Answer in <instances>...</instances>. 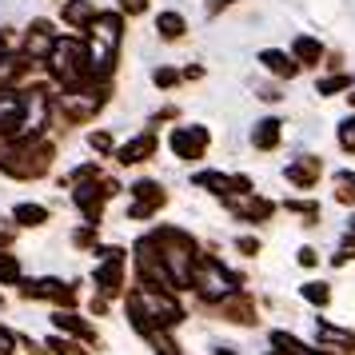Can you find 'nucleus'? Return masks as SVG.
<instances>
[{
  "label": "nucleus",
  "mask_w": 355,
  "mask_h": 355,
  "mask_svg": "<svg viewBox=\"0 0 355 355\" xmlns=\"http://www.w3.org/2000/svg\"><path fill=\"white\" fill-rule=\"evenodd\" d=\"M49 164H52V148L44 140H33V136H24V140H17V148L0 152V172H8V176H17V180L44 176Z\"/></svg>",
  "instance_id": "1"
},
{
  "label": "nucleus",
  "mask_w": 355,
  "mask_h": 355,
  "mask_svg": "<svg viewBox=\"0 0 355 355\" xmlns=\"http://www.w3.org/2000/svg\"><path fill=\"white\" fill-rule=\"evenodd\" d=\"M52 72H56V80L64 84V92H76L84 84L92 80V64H88V49H84L80 40H56L52 44Z\"/></svg>",
  "instance_id": "2"
},
{
  "label": "nucleus",
  "mask_w": 355,
  "mask_h": 355,
  "mask_svg": "<svg viewBox=\"0 0 355 355\" xmlns=\"http://www.w3.org/2000/svg\"><path fill=\"white\" fill-rule=\"evenodd\" d=\"M92 49H88V64H92V76H108L116 64V49H120V17H96L92 24Z\"/></svg>",
  "instance_id": "3"
},
{
  "label": "nucleus",
  "mask_w": 355,
  "mask_h": 355,
  "mask_svg": "<svg viewBox=\"0 0 355 355\" xmlns=\"http://www.w3.org/2000/svg\"><path fill=\"white\" fill-rule=\"evenodd\" d=\"M192 288L208 300V304H224L227 295H236L240 291V279L232 272H224V263L220 259H204L200 268L192 272Z\"/></svg>",
  "instance_id": "4"
},
{
  "label": "nucleus",
  "mask_w": 355,
  "mask_h": 355,
  "mask_svg": "<svg viewBox=\"0 0 355 355\" xmlns=\"http://www.w3.org/2000/svg\"><path fill=\"white\" fill-rule=\"evenodd\" d=\"M204 148H208V128H200V124H184V128L172 132V152H176L180 160H200Z\"/></svg>",
  "instance_id": "5"
},
{
  "label": "nucleus",
  "mask_w": 355,
  "mask_h": 355,
  "mask_svg": "<svg viewBox=\"0 0 355 355\" xmlns=\"http://www.w3.org/2000/svg\"><path fill=\"white\" fill-rule=\"evenodd\" d=\"M164 204V192L160 184H152V180H140V184H132V208H128V220H148L152 211Z\"/></svg>",
  "instance_id": "6"
},
{
  "label": "nucleus",
  "mask_w": 355,
  "mask_h": 355,
  "mask_svg": "<svg viewBox=\"0 0 355 355\" xmlns=\"http://www.w3.org/2000/svg\"><path fill=\"white\" fill-rule=\"evenodd\" d=\"M20 291H24L28 300H56V304H72V300H76V291L64 288L60 279H28Z\"/></svg>",
  "instance_id": "7"
},
{
  "label": "nucleus",
  "mask_w": 355,
  "mask_h": 355,
  "mask_svg": "<svg viewBox=\"0 0 355 355\" xmlns=\"http://www.w3.org/2000/svg\"><path fill=\"white\" fill-rule=\"evenodd\" d=\"M24 104H28V100L17 96V92H0V132H4V136H12L17 124L24 120Z\"/></svg>",
  "instance_id": "8"
},
{
  "label": "nucleus",
  "mask_w": 355,
  "mask_h": 355,
  "mask_svg": "<svg viewBox=\"0 0 355 355\" xmlns=\"http://www.w3.org/2000/svg\"><path fill=\"white\" fill-rule=\"evenodd\" d=\"M152 152H156V136L144 132V136H136V140H128V144L120 148V152H116V160H120V164H140V160H148Z\"/></svg>",
  "instance_id": "9"
},
{
  "label": "nucleus",
  "mask_w": 355,
  "mask_h": 355,
  "mask_svg": "<svg viewBox=\"0 0 355 355\" xmlns=\"http://www.w3.org/2000/svg\"><path fill=\"white\" fill-rule=\"evenodd\" d=\"M288 180L295 188H311V184L320 180V160H315V156H304V160L288 164Z\"/></svg>",
  "instance_id": "10"
},
{
  "label": "nucleus",
  "mask_w": 355,
  "mask_h": 355,
  "mask_svg": "<svg viewBox=\"0 0 355 355\" xmlns=\"http://www.w3.org/2000/svg\"><path fill=\"white\" fill-rule=\"evenodd\" d=\"M64 20L76 24V28H88L96 20V4L92 0H72V4H64Z\"/></svg>",
  "instance_id": "11"
},
{
  "label": "nucleus",
  "mask_w": 355,
  "mask_h": 355,
  "mask_svg": "<svg viewBox=\"0 0 355 355\" xmlns=\"http://www.w3.org/2000/svg\"><path fill=\"white\" fill-rule=\"evenodd\" d=\"M252 144H256L259 152H268V148L279 144V120H259L256 132H252Z\"/></svg>",
  "instance_id": "12"
},
{
  "label": "nucleus",
  "mask_w": 355,
  "mask_h": 355,
  "mask_svg": "<svg viewBox=\"0 0 355 355\" xmlns=\"http://www.w3.org/2000/svg\"><path fill=\"white\" fill-rule=\"evenodd\" d=\"M52 323H56L60 331H72V336H80V339H96V331H92L84 320H76L72 311H56V315H52Z\"/></svg>",
  "instance_id": "13"
},
{
  "label": "nucleus",
  "mask_w": 355,
  "mask_h": 355,
  "mask_svg": "<svg viewBox=\"0 0 355 355\" xmlns=\"http://www.w3.org/2000/svg\"><path fill=\"white\" fill-rule=\"evenodd\" d=\"M259 60H263V68H272L275 76H295V64H291L284 52H263Z\"/></svg>",
  "instance_id": "14"
},
{
  "label": "nucleus",
  "mask_w": 355,
  "mask_h": 355,
  "mask_svg": "<svg viewBox=\"0 0 355 355\" xmlns=\"http://www.w3.org/2000/svg\"><path fill=\"white\" fill-rule=\"evenodd\" d=\"M17 220H20L24 227H40L44 220H49V211L40 208V204H20V208H17Z\"/></svg>",
  "instance_id": "15"
},
{
  "label": "nucleus",
  "mask_w": 355,
  "mask_h": 355,
  "mask_svg": "<svg viewBox=\"0 0 355 355\" xmlns=\"http://www.w3.org/2000/svg\"><path fill=\"white\" fill-rule=\"evenodd\" d=\"M295 56H300L304 64H315V60L323 56V49L311 40V36H300V40H295Z\"/></svg>",
  "instance_id": "16"
},
{
  "label": "nucleus",
  "mask_w": 355,
  "mask_h": 355,
  "mask_svg": "<svg viewBox=\"0 0 355 355\" xmlns=\"http://www.w3.org/2000/svg\"><path fill=\"white\" fill-rule=\"evenodd\" d=\"M156 28H160L168 40H176V36L184 33V17H176V12H164V17L156 20Z\"/></svg>",
  "instance_id": "17"
},
{
  "label": "nucleus",
  "mask_w": 355,
  "mask_h": 355,
  "mask_svg": "<svg viewBox=\"0 0 355 355\" xmlns=\"http://www.w3.org/2000/svg\"><path fill=\"white\" fill-rule=\"evenodd\" d=\"M0 279L4 284H20V263L8 252H0Z\"/></svg>",
  "instance_id": "18"
},
{
  "label": "nucleus",
  "mask_w": 355,
  "mask_h": 355,
  "mask_svg": "<svg viewBox=\"0 0 355 355\" xmlns=\"http://www.w3.org/2000/svg\"><path fill=\"white\" fill-rule=\"evenodd\" d=\"M304 295L311 304H327V300H331V291L323 288V284H304Z\"/></svg>",
  "instance_id": "19"
},
{
  "label": "nucleus",
  "mask_w": 355,
  "mask_h": 355,
  "mask_svg": "<svg viewBox=\"0 0 355 355\" xmlns=\"http://www.w3.org/2000/svg\"><path fill=\"white\" fill-rule=\"evenodd\" d=\"M339 144L347 148V152H355V116L343 124V128H339Z\"/></svg>",
  "instance_id": "20"
},
{
  "label": "nucleus",
  "mask_w": 355,
  "mask_h": 355,
  "mask_svg": "<svg viewBox=\"0 0 355 355\" xmlns=\"http://www.w3.org/2000/svg\"><path fill=\"white\" fill-rule=\"evenodd\" d=\"M347 84H352V76H331V80H323V84H320V92H323V96H331V92L347 88Z\"/></svg>",
  "instance_id": "21"
},
{
  "label": "nucleus",
  "mask_w": 355,
  "mask_h": 355,
  "mask_svg": "<svg viewBox=\"0 0 355 355\" xmlns=\"http://www.w3.org/2000/svg\"><path fill=\"white\" fill-rule=\"evenodd\" d=\"M49 347H56V355H88L84 347H76V343H68V339H64V343H60V339H52Z\"/></svg>",
  "instance_id": "22"
},
{
  "label": "nucleus",
  "mask_w": 355,
  "mask_h": 355,
  "mask_svg": "<svg viewBox=\"0 0 355 355\" xmlns=\"http://www.w3.org/2000/svg\"><path fill=\"white\" fill-rule=\"evenodd\" d=\"M152 80L160 84V88H172V84H176L180 76H176V72H172V68H156V76H152Z\"/></svg>",
  "instance_id": "23"
},
{
  "label": "nucleus",
  "mask_w": 355,
  "mask_h": 355,
  "mask_svg": "<svg viewBox=\"0 0 355 355\" xmlns=\"http://www.w3.org/2000/svg\"><path fill=\"white\" fill-rule=\"evenodd\" d=\"M92 148H96V152H112V136H104V132H92Z\"/></svg>",
  "instance_id": "24"
},
{
  "label": "nucleus",
  "mask_w": 355,
  "mask_h": 355,
  "mask_svg": "<svg viewBox=\"0 0 355 355\" xmlns=\"http://www.w3.org/2000/svg\"><path fill=\"white\" fill-rule=\"evenodd\" d=\"M0 355H12V336L0 327Z\"/></svg>",
  "instance_id": "25"
},
{
  "label": "nucleus",
  "mask_w": 355,
  "mask_h": 355,
  "mask_svg": "<svg viewBox=\"0 0 355 355\" xmlns=\"http://www.w3.org/2000/svg\"><path fill=\"white\" fill-rule=\"evenodd\" d=\"M236 248H240L243 256H256V252H259V243H256V240H240Z\"/></svg>",
  "instance_id": "26"
},
{
  "label": "nucleus",
  "mask_w": 355,
  "mask_h": 355,
  "mask_svg": "<svg viewBox=\"0 0 355 355\" xmlns=\"http://www.w3.org/2000/svg\"><path fill=\"white\" fill-rule=\"evenodd\" d=\"M300 263H304V268H311V263H315V248H304V252H300Z\"/></svg>",
  "instance_id": "27"
},
{
  "label": "nucleus",
  "mask_w": 355,
  "mask_h": 355,
  "mask_svg": "<svg viewBox=\"0 0 355 355\" xmlns=\"http://www.w3.org/2000/svg\"><path fill=\"white\" fill-rule=\"evenodd\" d=\"M124 8H128V12H140V8H144V0H124Z\"/></svg>",
  "instance_id": "28"
},
{
  "label": "nucleus",
  "mask_w": 355,
  "mask_h": 355,
  "mask_svg": "<svg viewBox=\"0 0 355 355\" xmlns=\"http://www.w3.org/2000/svg\"><path fill=\"white\" fill-rule=\"evenodd\" d=\"M216 355H236V352H227V347H216Z\"/></svg>",
  "instance_id": "29"
},
{
  "label": "nucleus",
  "mask_w": 355,
  "mask_h": 355,
  "mask_svg": "<svg viewBox=\"0 0 355 355\" xmlns=\"http://www.w3.org/2000/svg\"><path fill=\"white\" fill-rule=\"evenodd\" d=\"M352 240H355V216H352Z\"/></svg>",
  "instance_id": "30"
},
{
  "label": "nucleus",
  "mask_w": 355,
  "mask_h": 355,
  "mask_svg": "<svg viewBox=\"0 0 355 355\" xmlns=\"http://www.w3.org/2000/svg\"><path fill=\"white\" fill-rule=\"evenodd\" d=\"M275 355H291V352H284V347H279V352H275Z\"/></svg>",
  "instance_id": "31"
},
{
  "label": "nucleus",
  "mask_w": 355,
  "mask_h": 355,
  "mask_svg": "<svg viewBox=\"0 0 355 355\" xmlns=\"http://www.w3.org/2000/svg\"><path fill=\"white\" fill-rule=\"evenodd\" d=\"M0 52H4V36H0Z\"/></svg>",
  "instance_id": "32"
},
{
  "label": "nucleus",
  "mask_w": 355,
  "mask_h": 355,
  "mask_svg": "<svg viewBox=\"0 0 355 355\" xmlns=\"http://www.w3.org/2000/svg\"><path fill=\"white\" fill-rule=\"evenodd\" d=\"M352 100H355V92H352Z\"/></svg>",
  "instance_id": "33"
},
{
  "label": "nucleus",
  "mask_w": 355,
  "mask_h": 355,
  "mask_svg": "<svg viewBox=\"0 0 355 355\" xmlns=\"http://www.w3.org/2000/svg\"><path fill=\"white\" fill-rule=\"evenodd\" d=\"M0 304H4V300H0Z\"/></svg>",
  "instance_id": "34"
}]
</instances>
